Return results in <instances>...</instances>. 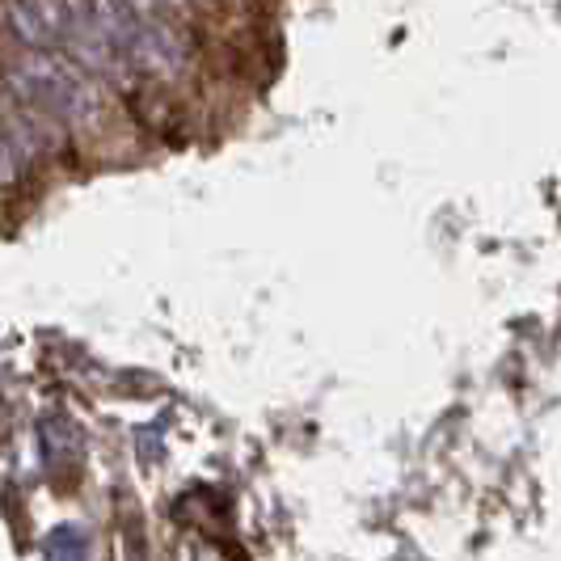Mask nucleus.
I'll return each mask as SVG.
<instances>
[{
  "mask_svg": "<svg viewBox=\"0 0 561 561\" xmlns=\"http://www.w3.org/2000/svg\"><path fill=\"white\" fill-rule=\"evenodd\" d=\"M9 93L47 106L68 127H93L102 118V93L84 77L72 59H59L51 51H30L9 64Z\"/></svg>",
  "mask_w": 561,
  "mask_h": 561,
  "instance_id": "f257e3e1",
  "label": "nucleus"
},
{
  "mask_svg": "<svg viewBox=\"0 0 561 561\" xmlns=\"http://www.w3.org/2000/svg\"><path fill=\"white\" fill-rule=\"evenodd\" d=\"M127 59L140 68V72H157V77H178L186 68V43L178 38L173 26H161V22H148L144 18L140 30H136V43Z\"/></svg>",
  "mask_w": 561,
  "mask_h": 561,
  "instance_id": "f03ea898",
  "label": "nucleus"
},
{
  "mask_svg": "<svg viewBox=\"0 0 561 561\" xmlns=\"http://www.w3.org/2000/svg\"><path fill=\"white\" fill-rule=\"evenodd\" d=\"M4 22H9V34L30 47V51H47V47H59V38L51 34V26L43 22V13L34 9V0H4Z\"/></svg>",
  "mask_w": 561,
  "mask_h": 561,
  "instance_id": "7ed1b4c3",
  "label": "nucleus"
},
{
  "mask_svg": "<svg viewBox=\"0 0 561 561\" xmlns=\"http://www.w3.org/2000/svg\"><path fill=\"white\" fill-rule=\"evenodd\" d=\"M182 4H191V0H161V9H182Z\"/></svg>",
  "mask_w": 561,
  "mask_h": 561,
  "instance_id": "20e7f679",
  "label": "nucleus"
}]
</instances>
